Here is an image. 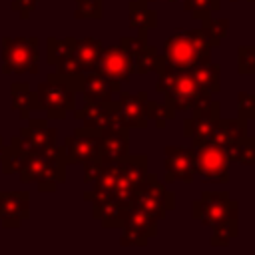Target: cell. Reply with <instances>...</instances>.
I'll use <instances>...</instances> for the list:
<instances>
[{"mask_svg":"<svg viewBox=\"0 0 255 255\" xmlns=\"http://www.w3.org/2000/svg\"><path fill=\"white\" fill-rule=\"evenodd\" d=\"M145 175H147V155L128 153L126 159L120 161V173H118V181H116V189L112 197L120 199L126 205H131L135 189L143 181Z\"/></svg>","mask_w":255,"mask_h":255,"instance_id":"cell-9","label":"cell"},{"mask_svg":"<svg viewBox=\"0 0 255 255\" xmlns=\"http://www.w3.org/2000/svg\"><path fill=\"white\" fill-rule=\"evenodd\" d=\"M145 2H159V0H145Z\"/></svg>","mask_w":255,"mask_h":255,"instance_id":"cell-36","label":"cell"},{"mask_svg":"<svg viewBox=\"0 0 255 255\" xmlns=\"http://www.w3.org/2000/svg\"><path fill=\"white\" fill-rule=\"evenodd\" d=\"M129 153V128L120 124L104 129L98 135V157L108 161H122Z\"/></svg>","mask_w":255,"mask_h":255,"instance_id":"cell-13","label":"cell"},{"mask_svg":"<svg viewBox=\"0 0 255 255\" xmlns=\"http://www.w3.org/2000/svg\"><path fill=\"white\" fill-rule=\"evenodd\" d=\"M231 2H239V0H231ZM245 2H255V0H245Z\"/></svg>","mask_w":255,"mask_h":255,"instance_id":"cell-35","label":"cell"},{"mask_svg":"<svg viewBox=\"0 0 255 255\" xmlns=\"http://www.w3.org/2000/svg\"><path fill=\"white\" fill-rule=\"evenodd\" d=\"M72 82H74L76 90H80L84 94L86 102H106V100H112V96L122 90V82L108 80L106 76H102L96 70L84 72L80 78H76Z\"/></svg>","mask_w":255,"mask_h":255,"instance_id":"cell-14","label":"cell"},{"mask_svg":"<svg viewBox=\"0 0 255 255\" xmlns=\"http://www.w3.org/2000/svg\"><path fill=\"white\" fill-rule=\"evenodd\" d=\"M129 209H131V205H126L116 197H110V199L94 205V217H98L104 227H108V229L112 227L114 229V227H122L124 225Z\"/></svg>","mask_w":255,"mask_h":255,"instance_id":"cell-21","label":"cell"},{"mask_svg":"<svg viewBox=\"0 0 255 255\" xmlns=\"http://www.w3.org/2000/svg\"><path fill=\"white\" fill-rule=\"evenodd\" d=\"M145 116H147V122H153L157 129H163L169 120H175V112L165 102L159 104V102H153V100H147Z\"/></svg>","mask_w":255,"mask_h":255,"instance_id":"cell-26","label":"cell"},{"mask_svg":"<svg viewBox=\"0 0 255 255\" xmlns=\"http://www.w3.org/2000/svg\"><path fill=\"white\" fill-rule=\"evenodd\" d=\"M4 62L6 70H16V72H36V62H38V42L36 40H12L6 42V52H4Z\"/></svg>","mask_w":255,"mask_h":255,"instance_id":"cell-15","label":"cell"},{"mask_svg":"<svg viewBox=\"0 0 255 255\" xmlns=\"http://www.w3.org/2000/svg\"><path fill=\"white\" fill-rule=\"evenodd\" d=\"M233 161L241 165H255V135H245L233 153Z\"/></svg>","mask_w":255,"mask_h":255,"instance_id":"cell-29","label":"cell"},{"mask_svg":"<svg viewBox=\"0 0 255 255\" xmlns=\"http://www.w3.org/2000/svg\"><path fill=\"white\" fill-rule=\"evenodd\" d=\"M118 104H120V116L122 124L128 126L129 129H145L147 128V116H145V104H147V94L137 92V94H128V92H118Z\"/></svg>","mask_w":255,"mask_h":255,"instance_id":"cell-16","label":"cell"},{"mask_svg":"<svg viewBox=\"0 0 255 255\" xmlns=\"http://www.w3.org/2000/svg\"><path fill=\"white\" fill-rule=\"evenodd\" d=\"M237 72L243 76L255 74V46L237 48Z\"/></svg>","mask_w":255,"mask_h":255,"instance_id":"cell-31","label":"cell"},{"mask_svg":"<svg viewBox=\"0 0 255 255\" xmlns=\"http://www.w3.org/2000/svg\"><path fill=\"white\" fill-rule=\"evenodd\" d=\"M118 173H120V161H108L104 163L100 175L92 181L94 187L92 191H88L84 195L86 201H92L94 205L110 199L114 195V189H116V181H118Z\"/></svg>","mask_w":255,"mask_h":255,"instance_id":"cell-19","label":"cell"},{"mask_svg":"<svg viewBox=\"0 0 255 255\" xmlns=\"http://www.w3.org/2000/svg\"><path fill=\"white\" fill-rule=\"evenodd\" d=\"M221 104L217 100H207L205 104L191 110V116L183 120V135L191 137V147L201 145L211 139L215 124L219 120Z\"/></svg>","mask_w":255,"mask_h":255,"instance_id":"cell-8","label":"cell"},{"mask_svg":"<svg viewBox=\"0 0 255 255\" xmlns=\"http://www.w3.org/2000/svg\"><path fill=\"white\" fill-rule=\"evenodd\" d=\"M94 157H98V137L76 129V133L66 139V159L72 163H84Z\"/></svg>","mask_w":255,"mask_h":255,"instance_id":"cell-20","label":"cell"},{"mask_svg":"<svg viewBox=\"0 0 255 255\" xmlns=\"http://www.w3.org/2000/svg\"><path fill=\"white\" fill-rule=\"evenodd\" d=\"M96 72L106 76L108 80L114 82H126L135 74L133 70V56L126 52L122 46H104L100 60L96 64Z\"/></svg>","mask_w":255,"mask_h":255,"instance_id":"cell-12","label":"cell"},{"mask_svg":"<svg viewBox=\"0 0 255 255\" xmlns=\"http://www.w3.org/2000/svg\"><path fill=\"white\" fill-rule=\"evenodd\" d=\"M227 30H229L227 18H211V14L201 18V32L205 34L211 48H217L223 42V38L227 36Z\"/></svg>","mask_w":255,"mask_h":255,"instance_id":"cell-25","label":"cell"},{"mask_svg":"<svg viewBox=\"0 0 255 255\" xmlns=\"http://www.w3.org/2000/svg\"><path fill=\"white\" fill-rule=\"evenodd\" d=\"M128 12L129 26L133 30H153L157 26V12L149 8V2L145 0H131L128 4Z\"/></svg>","mask_w":255,"mask_h":255,"instance_id":"cell-23","label":"cell"},{"mask_svg":"<svg viewBox=\"0 0 255 255\" xmlns=\"http://www.w3.org/2000/svg\"><path fill=\"white\" fill-rule=\"evenodd\" d=\"M247 135V120H241V118H221L217 120L215 124V129H213V135H211V141L223 145L229 155H231V161H233V153H235V147L237 143Z\"/></svg>","mask_w":255,"mask_h":255,"instance_id":"cell-17","label":"cell"},{"mask_svg":"<svg viewBox=\"0 0 255 255\" xmlns=\"http://www.w3.org/2000/svg\"><path fill=\"white\" fill-rule=\"evenodd\" d=\"M131 207L141 209L155 219H163L167 211L175 207V195L167 191V187L155 177V173H149L143 177V181L137 185L135 195L131 199Z\"/></svg>","mask_w":255,"mask_h":255,"instance_id":"cell-4","label":"cell"},{"mask_svg":"<svg viewBox=\"0 0 255 255\" xmlns=\"http://www.w3.org/2000/svg\"><path fill=\"white\" fill-rule=\"evenodd\" d=\"M76 86L66 76H50L48 82L40 86V106L48 110L52 118H64L68 110L74 108Z\"/></svg>","mask_w":255,"mask_h":255,"instance_id":"cell-6","label":"cell"},{"mask_svg":"<svg viewBox=\"0 0 255 255\" xmlns=\"http://www.w3.org/2000/svg\"><path fill=\"white\" fill-rule=\"evenodd\" d=\"M167 68V62L163 58V54H157V50L153 46H145L143 50H139L137 54H133V70L135 74H149V72H155V74H161L163 70Z\"/></svg>","mask_w":255,"mask_h":255,"instance_id":"cell-24","label":"cell"},{"mask_svg":"<svg viewBox=\"0 0 255 255\" xmlns=\"http://www.w3.org/2000/svg\"><path fill=\"white\" fill-rule=\"evenodd\" d=\"M155 84L157 94L165 98V104L173 112H191L193 108L211 100V94L205 92L185 70H175L167 66Z\"/></svg>","mask_w":255,"mask_h":255,"instance_id":"cell-1","label":"cell"},{"mask_svg":"<svg viewBox=\"0 0 255 255\" xmlns=\"http://www.w3.org/2000/svg\"><path fill=\"white\" fill-rule=\"evenodd\" d=\"M189 76L209 94H217L221 90V68L217 64L211 62H203V64H195L189 70Z\"/></svg>","mask_w":255,"mask_h":255,"instance_id":"cell-22","label":"cell"},{"mask_svg":"<svg viewBox=\"0 0 255 255\" xmlns=\"http://www.w3.org/2000/svg\"><path fill=\"white\" fill-rule=\"evenodd\" d=\"M120 46L129 52L131 56L137 54L139 50H143L147 46V30H137V36H122Z\"/></svg>","mask_w":255,"mask_h":255,"instance_id":"cell-33","label":"cell"},{"mask_svg":"<svg viewBox=\"0 0 255 255\" xmlns=\"http://www.w3.org/2000/svg\"><path fill=\"white\" fill-rule=\"evenodd\" d=\"M237 118L241 120H255V94L239 92L237 94Z\"/></svg>","mask_w":255,"mask_h":255,"instance_id":"cell-32","label":"cell"},{"mask_svg":"<svg viewBox=\"0 0 255 255\" xmlns=\"http://www.w3.org/2000/svg\"><path fill=\"white\" fill-rule=\"evenodd\" d=\"M165 165V183L183 181L191 183L197 175L195 171V149L183 145H165L163 149Z\"/></svg>","mask_w":255,"mask_h":255,"instance_id":"cell-10","label":"cell"},{"mask_svg":"<svg viewBox=\"0 0 255 255\" xmlns=\"http://www.w3.org/2000/svg\"><path fill=\"white\" fill-rule=\"evenodd\" d=\"M64 42H66L68 52L74 56V60L80 64V68H82L84 72L96 70V64H98L100 54H102V50H104L102 40H96V38H82V40L66 38Z\"/></svg>","mask_w":255,"mask_h":255,"instance_id":"cell-18","label":"cell"},{"mask_svg":"<svg viewBox=\"0 0 255 255\" xmlns=\"http://www.w3.org/2000/svg\"><path fill=\"white\" fill-rule=\"evenodd\" d=\"M102 167H104V161H102L100 157H94V159L84 161V181H86V183H92V181L100 175Z\"/></svg>","mask_w":255,"mask_h":255,"instance_id":"cell-34","label":"cell"},{"mask_svg":"<svg viewBox=\"0 0 255 255\" xmlns=\"http://www.w3.org/2000/svg\"><path fill=\"white\" fill-rule=\"evenodd\" d=\"M181 2H183V10L191 12V18L195 20H201L221 8L219 0H181Z\"/></svg>","mask_w":255,"mask_h":255,"instance_id":"cell-28","label":"cell"},{"mask_svg":"<svg viewBox=\"0 0 255 255\" xmlns=\"http://www.w3.org/2000/svg\"><path fill=\"white\" fill-rule=\"evenodd\" d=\"M163 58L175 70H189L195 64L211 62V44L201 28L175 30L163 44Z\"/></svg>","mask_w":255,"mask_h":255,"instance_id":"cell-2","label":"cell"},{"mask_svg":"<svg viewBox=\"0 0 255 255\" xmlns=\"http://www.w3.org/2000/svg\"><path fill=\"white\" fill-rule=\"evenodd\" d=\"M78 120L84 122V128H78L84 133H90L98 137L104 129L120 126L122 116H120V104L118 100H106V102H86L84 110L76 114Z\"/></svg>","mask_w":255,"mask_h":255,"instance_id":"cell-7","label":"cell"},{"mask_svg":"<svg viewBox=\"0 0 255 255\" xmlns=\"http://www.w3.org/2000/svg\"><path fill=\"white\" fill-rule=\"evenodd\" d=\"M157 223H159V219H155L153 215H149V213H145L141 209L131 207L128 217H126V221H124V225H122L124 233H122L120 243L124 247L126 245L145 247L147 241L157 235Z\"/></svg>","mask_w":255,"mask_h":255,"instance_id":"cell-11","label":"cell"},{"mask_svg":"<svg viewBox=\"0 0 255 255\" xmlns=\"http://www.w3.org/2000/svg\"><path fill=\"white\" fill-rule=\"evenodd\" d=\"M237 209L239 203L231 199L227 191H203L201 197L191 201L193 219L209 227H215L229 219H237Z\"/></svg>","mask_w":255,"mask_h":255,"instance_id":"cell-3","label":"cell"},{"mask_svg":"<svg viewBox=\"0 0 255 255\" xmlns=\"http://www.w3.org/2000/svg\"><path fill=\"white\" fill-rule=\"evenodd\" d=\"M211 229H213V235H211V239H209V245H211V247H227L229 241L239 233V229H237V219L223 221V223H219V225H215V227H211Z\"/></svg>","mask_w":255,"mask_h":255,"instance_id":"cell-27","label":"cell"},{"mask_svg":"<svg viewBox=\"0 0 255 255\" xmlns=\"http://www.w3.org/2000/svg\"><path fill=\"white\" fill-rule=\"evenodd\" d=\"M193 149H195V171L197 175L203 177V181H209V183L229 181L231 155L223 145L209 139L201 145H195Z\"/></svg>","mask_w":255,"mask_h":255,"instance_id":"cell-5","label":"cell"},{"mask_svg":"<svg viewBox=\"0 0 255 255\" xmlns=\"http://www.w3.org/2000/svg\"><path fill=\"white\" fill-rule=\"evenodd\" d=\"M104 14V0H76V18L100 20Z\"/></svg>","mask_w":255,"mask_h":255,"instance_id":"cell-30","label":"cell"}]
</instances>
